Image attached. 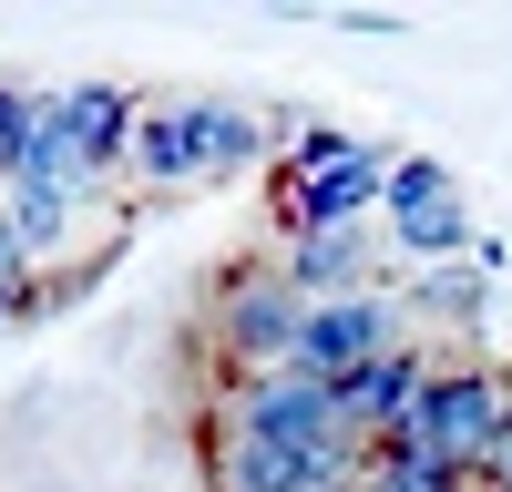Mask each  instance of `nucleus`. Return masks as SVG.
I'll return each mask as SVG.
<instances>
[{"label":"nucleus","mask_w":512,"mask_h":492,"mask_svg":"<svg viewBox=\"0 0 512 492\" xmlns=\"http://www.w3.org/2000/svg\"><path fill=\"white\" fill-rule=\"evenodd\" d=\"M390 226L420 246V257H451V246L472 236V205H461V185L441 175V164H400L390 175Z\"/></svg>","instance_id":"obj_7"},{"label":"nucleus","mask_w":512,"mask_h":492,"mask_svg":"<svg viewBox=\"0 0 512 492\" xmlns=\"http://www.w3.org/2000/svg\"><path fill=\"white\" fill-rule=\"evenodd\" d=\"M390 175H400V164H379L369 144H349L338 164H318V175L297 185V236H349L359 205H390Z\"/></svg>","instance_id":"obj_5"},{"label":"nucleus","mask_w":512,"mask_h":492,"mask_svg":"<svg viewBox=\"0 0 512 492\" xmlns=\"http://www.w3.org/2000/svg\"><path fill=\"white\" fill-rule=\"evenodd\" d=\"M134 134H144V103L123 93H62V154L82 185H103L113 164H134Z\"/></svg>","instance_id":"obj_6"},{"label":"nucleus","mask_w":512,"mask_h":492,"mask_svg":"<svg viewBox=\"0 0 512 492\" xmlns=\"http://www.w3.org/2000/svg\"><path fill=\"white\" fill-rule=\"evenodd\" d=\"M359 492H369V482H359Z\"/></svg>","instance_id":"obj_8"},{"label":"nucleus","mask_w":512,"mask_h":492,"mask_svg":"<svg viewBox=\"0 0 512 492\" xmlns=\"http://www.w3.org/2000/svg\"><path fill=\"white\" fill-rule=\"evenodd\" d=\"M400 349V328H390V298H328V308H308V328H297V380H318V390H359L379 359Z\"/></svg>","instance_id":"obj_2"},{"label":"nucleus","mask_w":512,"mask_h":492,"mask_svg":"<svg viewBox=\"0 0 512 492\" xmlns=\"http://www.w3.org/2000/svg\"><path fill=\"white\" fill-rule=\"evenodd\" d=\"M216 328H226V359H246L256 380H267V369L297 359L308 298H297V277H236V287H226V308H216Z\"/></svg>","instance_id":"obj_4"},{"label":"nucleus","mask_w":512,"mask_h":492,"mask_svg":"<svg viewBox=\"0 0 512 492\" xmlns=\"http://www.w3.org/2000/svg\"><path fill=\"white\" fill-rule=\"evenodd\" d=\"M502 431H512V400L482 380V369H441L431 380V400H420V421H410V441L420 451H441V462H461V472H492V451H502Z\"/></svg>","instance_id":"obj_3"},{"label":"nucleus","mask_w":512,"mask_h":492,"mask_svg":"<svg viewBox=\"0 0 512 492\" xmlns=\"http://www.w3.org/2000/svg\"><path fill=\"white\" fill-rule=\"evenodd\" d=\"M256 154V113L226 103H154L144 134H134V175L144 185H205V175H236Z\"/></svg>","instance_id":"obj_1"}]
</instances>
